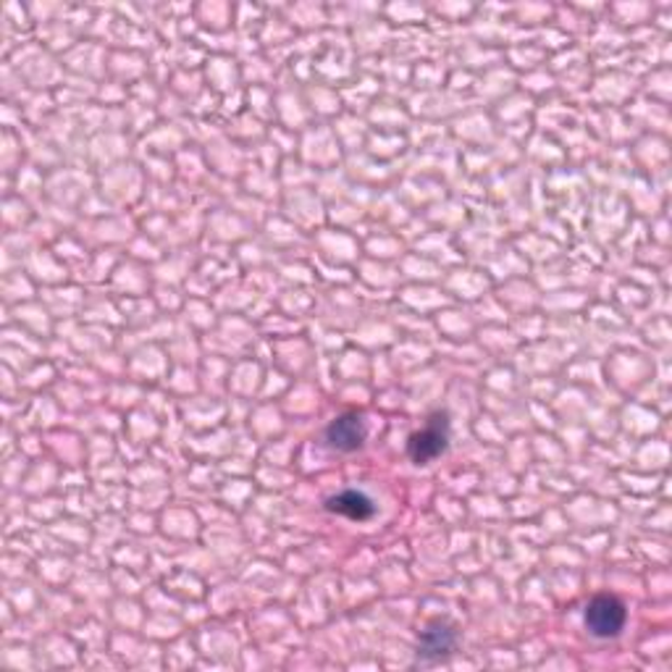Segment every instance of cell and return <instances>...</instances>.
Returning a JSON list of instances; mask_svg holds the SVG:
<instances>
[{
	"label": "cell",
	"instance_id": "5b68a950",
	"mask_svg": "<svg viewBox=\"0 0 672 672\" xmlns=\"http://www.w3.org/2000/svg\"><path fill=\"white\" fill-rule=\"evenodd\" d=\"M326 510L334 512V515L347 517V521L366 523L376 515V502L366 494V491L344 489L339 491V494L326 499Z\"/></svg>",
	"mask_w": 672,
	"mask_h": 672
},
{
	"label": "cell",
	"instance_id": "7a4b0ae2",
	"mask_svg": "<svg viewBox=\"0 0 672 672\" xmlns=\"http://www.w3.org/2000/svg\"><path fill=\"white\" fill-rule=\"evenodd\" d=\"M450 447V418L447 413H433L428 418L426 428L415 431L407 441V457L415 465H428L433 460L441 457Z\"/></svg>",
	"mask_w": 672,
	"mask_h": 672
},
{
	"label": "cell",
	"instance_id": "277c9868",
	"mask_svg": "<svg viewBox=\"0 0 672 672\" xmlns=\"http://www.w3.org/2000/svg\"><path fill=\"white\" fill-rule=\"evenodd\" d=\"M366 437H368L366 420H363L357 413L337 415V418L331 420L323 431L326 444H329L331 450L344 452V454L361 450V447L366 444Z\"/></svg>",
	"mask_w": 672,
	"mask_h": 672
},
{
	"label": "cell",
	"instance_id": "6da1fadb",
	"mask_svg": "<svg viewBox=\"0 0 672 672\" xmlns=\"http://www.w3.org/2000/svg\"><path fill=\"white\" fill-rule=\"evenodd\" d=\"M625 623H628V607L623 604L618 597L610 594H599L586 604L584 612V625L594 638H618L623 633Z\"/></svg>",
	"mask_w": 672,
	"mask_h": 672
},
{
	"label": "cell",
	"instance_id": "3957f363",
	"mask_svg": "<svg viewBox=\"0 0 672 672\" xmlns=\"http://www.w3.org/2000/svg\"><path fill=\"white\" fill-rule=\"evenodd\" d=\"M460 644V633L454 631L447 620H431L418 636V662L420 664H439L454 655Z\"/></svg>",
	"mask_w": 672,
	"mask_h": 672
}]
</instances>
